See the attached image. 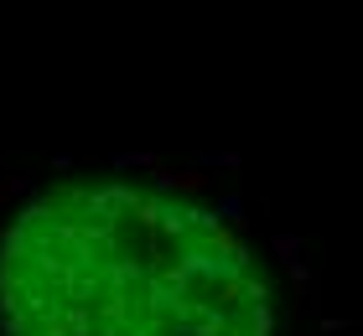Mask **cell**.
Masks as SVG:
<instances>
[{
  "mask_svg": "<svg viewBox=\"0 0 363 336\" xmlns=\"http://www.w3.org/2000/svg\"><path fill=\"white\" fill-rule=\"evenodd\" d=\"M6 336H275L244 233L172 181H68L0 233Z\"/></svg>",
  "mask_w": 363,
  "mask_h": 336,
  "instance_id": "6da1fadb",
  "label": "cell"
}]
</instances>
